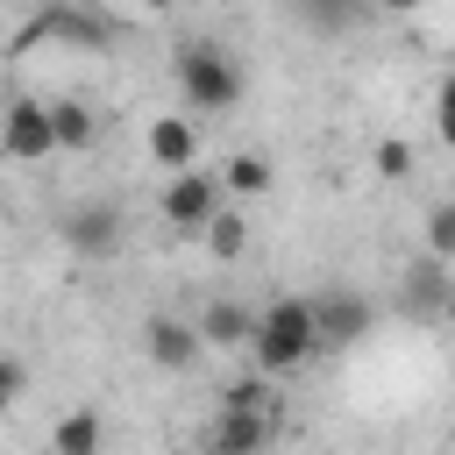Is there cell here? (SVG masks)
I'll return each mask as SVG.
<instances>
[{
    "label": "cell",
    "instance_id": "10",
    "mask_svg": "<svg viewBox=\"0 0 455 455\" xmlns=\"http://www.w3.org/2000/svg\"><path fill=\"white\" fill-rule=\"evenodd\" d=\"M142 142H149V156H156L171 178H178V171H192V156H199V135H192V121H185V114H156Z\"/></svg>",
    "mask_w": 455,
    "mask_h": 455
},
{
    "label": "cell",
    "instance_id": "3",
    "mask_svg": "<svg viewBox=\"0 0 455 455\" xmlns=\"http://www.w3.org/2000/svg\"><path fill=\"white\" fill-rule=\"evenodd\" d=\"M228 185L220 178H206V171H178L171 185H164V228H178V235H206L228 206Z\"/></svg>",
    "mask_w": 455,
    "mask_h": 455
},
{
    "label": "cell",
    "instance_id": "4",
    "mask_svg": "<svg viewBox=\"0 0 455 455\" xmlns=\"http://www.w3.org/2000/svg\"><path fill=\"white\" fill-rule=\"evenodd\" d=\"M57 235H64L71 256H114L121 249V206L114 199H85V206H71L57 220Z\"/></svg>",
    "mask_w": 455,
    "mask_h": 455
},
{
    "label": "cell",
    "instance_id": "15",
    "mask_svg": "<svg viewBox=\"0 0 455 455\" xmlns=\"http://www.w3.org/2000/svg\"><path fill=\"white\" fill-rule=\"evenodd\" d=\"M199 242H206V256H213V263H235V256L249 249V220H242V213H220Z\"/></svg>",
    "mask_w": 455,
    "mask_h": 455
},
{
    "label": "cell",
    "instance_id": "16",
    "mask_svg": "<svg viewBox=\"0 0 455 455\" xmlns=\"http://www.w3.org/2000/svg\"><path fill=\"white\" fill-rule=\"evenodd\" d=\"M427 256L434 263H455V199L427 206Z\"/></svg>",
    "mask_w": 455,
    "mask_h": 455
},
{
    "label": "cell",
    "instance_id": "18",
    "mask_svg": "<svg viewBox=\"0 0 455 455\" xmlns=\"http://www.w3.org/2000/svg\"><path fill=\"white\" fill-rule=\"evenodd\" d=\"M220 405H228V412H270V370H256V377L228 384V391H220Z\"/></svg>",
    "mask_w": 455,
    "mask_h": 455
},
{
    "label": "cell",
    "instance_id": "11",
    "mask_svg": "<svg viewBox=\"0 0 455 455\" xmlns=\"http://www.w3.org/2000/svg\"><path fill=\"white\" fill-rule=\"evenodd\" d=\"M199 334H206V348H249V341H256V313L235 306V299H213V306L199 313Z\"/></svg>",
    "mask_w": 455,
    "mask_h": 455
},
{
    "label": "cell",
    "instance_id": "17",
    "mask_svg": "<svg viewBox=\"0 0 455 455\" xmlns=\"http://www.w3.org/2000/svg\"><path fill=\"white\" fill-rule=\"evenodd\" d=\"M405 299H412V313H441V306H448V291H441V263H434V256H427V263L412 270Z\"/></svg>",
    "mask_w": 455,
    "mask_h": 455
},
{
    "label": "cell",
    "instance_id": "1",
    "mask_svg": "<svg viewBox=\"0 0 455 455\" xmlns=\"http://www.w3.org/2000/svg\"><path fill=\"white\" fill-rule=\"evenodd\" d=\"M320 348H327V341H320V306H313V299H277V306L256 313V341H249L256 370L291 377V370H306Z\"/></svg>",
    "mask_w": 455,
    "mask_h": 455
},
{
    "label": "cell",
    "instance_id": "12",
    "mask_svg": "<svg viewBox=\"0 0 455 455\" xmlns=\"http://www.w3.org/2000/svg\"><path fill=\"white\" fill-rule=\"evenodd\" d=\"M50 455H107V419H100L92 405L64 412V419L50 427Z\"/></svg>",
    "mask_w": 455,
    "mask_h": 455
},
{
    "label": "cell",
    "instance_id": "9",
    "mask_svg": "<svg viewBox=\"0 0 455 455\" xmlns=\"http://www.w3.org/2000/svg\"><path fill=\"white\" fill-rule=\"evenodd\" d=\"M36 36H50V43H78V50H100L114 28H107V21H92V14H85V7H71V0H43L36 28H28L21 43H36Z\"/></svg>",
    "mask_w": 455,
    "mask_h": 455
},
{
    "label": "cell",
    "instance_id": "19",
    "mask_svg": "<svg viewBox=\"0 0 455 455\" xmlns=\"http://www.w3.org/2000/svg\"><path fill=\"white\" fill-rule=\"evenodd\" d=\"M377 178H391V185H405V178H412V142H398V135H384V142H377Z\"/></svg>",
    "mask_w": 455,
    "mask_h": 455
},
{
    "label": "cell",
    "instance_id": "8",
    "mask_svg": "<svg viewBox=\"0 0 455 455\" xmlns=\"http://www.w3.org/2000/svg\"><path fill=\"white\" fill-rule=\"evenodd\" d=\"M270 434H277L270 412H228V405H220L213 427H206V455H263Z\"/></svg>",
    "mask_w": 455,
    "mask_h": 455
},
{
    "label": "cell",
    "instance_id": "6",
    "mask_svg": "<svg viewBox=\"0 0 455 455\" xmlns=\"http://www.w3.org/2000/svg\"><path fill=\"white\" fill-rule=\"evenodd\" d=\"M7 156L14 164H43V156H57V121H50V100H14L7 107Z\"/></svg>",
    "mask_w": 455,
    "mask_h": 455
},
{
    "label": "cell",
    "instance_id": "5",
    "mask_svg": "<svg viewBox=\"0 0 455 455\" xmlns=\"http://www.w3.org/2000/svg\"><path fill=\"white\" fill-rule=\"evenodd\" d=\"M320 306V341L327 348H355V341H370V327H377V306L355 291V284H334L327 299H313Z\"/></svg>",
    "mask_w": 455,
    "mask_h": 455
},
{
    "label": "cell",
    "instance_id": "20",
    "mask_svg": "<svg viewBox=\"0 0 455 455\" xmlns=\"http://www.w3.org/2000/svg\"><path fill=\"white\" fill-rule=\"evenodd\" d=\"M21 391H28V363H21V355H7V363H0V405H14Z\"/></svg>",
    "mask_w": 455,
    "mask_h": 455
},
{
    "label": "cell",
    "instance_id": "21",
    "mask_svg": "<svg viewBox=\"0 0 455 455\" xmlns=\"http://www.w3.org/2000/svg\"><path fill=\"white\" fill-rule=\"evenodd\" d=\"M434 128H441V142L455 149V78H448V85L434 92Z\"/></svg>",
    "mask_w": 455,
    "mask_h": 455
},
{
    "label": "cell",
    "instance_id": "7",
    "mask_svg": "<svg viewBox=\"0 0 455 455\" xmlns=\"http://www.w3.org/2000/svg\"><path fill=\"white\" fill-rule=\"evenodd\" d=\"M142 355H149L156 370H192V363L206 355V334H199V320L156 313V320H142Z\"/></svg>",
    "mask_w": 455,
    "mask_h": 455
},
{
    "label": "cell",
    "instance_id": "14",
    "mask_svg": "<svg viewBox=\"0 0 455 455\" xmlns=\"http://www.w3.org/2000/svg\"><path fill=\"white\" fill-rule=\"evenodd\" d=\"M50 121H57V149H92L100 142V121L85 100H50Z\"/></svg>",
    "mask_w": 455,
    "mask_h": 455
},
{
    "label": "cell",
    "instance_id": "2",
    "mask_svg": "<svg viewBox=\"0 0 455 455\" xmlns=\"http://www.w3.org/2000/svg\"><path fill=\"white\" fill-rule=\"evenodd\" d=\"M171 71H178V92L192 114H235L242 107V64L228 43H185Z\"/></svg>",
    "mask_w": 455,
    "mask_h": 455
},
{
    "label": "cell",
    "instance_id": "22",
    "mask_svg": "<svg viewBox=\"0 0 455 455\" xmlns=\"http://www.w3.org/2000/svg\"><path fill=\"white\" fill-rule=\"evenodd\" d=\"M384 14H412V7H427V0H377Z\"/></svg>",
    "mask_w": 455,
    "mask_h": 455
},
{
    "label": "cell",
    "instance_id": "23",
    "mask_svg": "<svg viewBox=\"0 0 455 455\" xmlns=\"http://www.w3.org/2000/svg\"><path fill=\"white\" fill-rule=\"evenodd\" d=\"M135 7H142V14H164V7H178V0H135Z\"/></svg>",
    "mask_w": 455,
    "mask_h": 455
},
{
    "label": "cell",
    "instance_id": "13",
    "mask_svg": "<svg viewBox=\"0 0 455 455\" xmlns=\"http://www.w3.org/2000/svg\"><path fill=\"white\" fill-rule=\"evenodd\" d=\"M220 185H228L235 199H263V192L277 185V171H270V156H263V149H235V156L220 164Z\"/></svg>",
    "mask_w": 455,
    "mask_h": 455
}]
</instances>
